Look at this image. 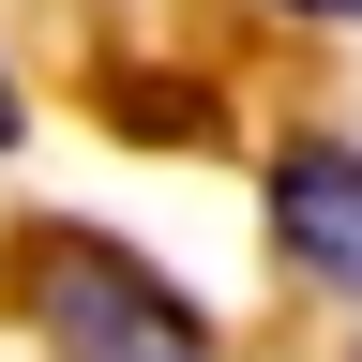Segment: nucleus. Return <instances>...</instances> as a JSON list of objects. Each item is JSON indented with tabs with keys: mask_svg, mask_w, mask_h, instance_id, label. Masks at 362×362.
Masks as SVG:
<instances>
[{
	"mask_svg": "<svg viewBox=\"0 0 362 362\" xmlns=\"http://www.w3.org/2000/svg\"><path fill=\"white\" fill-rule=\"evenodd\" d=\"M272 242H287L317 287H347V302H362V151L302 136V151L272 166Z\"/></svg>",
	"mask_w": 362,
	"mask_h": 362,
	"instance_id": "f03ea898",
	"label": "nucleus"
},
{
	"mask_svg": "<svg viewBox=\"0 0 362 362\" xmlns=\"http://www.w3.org/2000/svg\"><path fill=\"white\" fill-rule=\"evenodd\" d=\"M16 121H30V106H16V76H0V151H16Z\"/></svg>",
	"mask_w": 362,
	"mask_h": 362,
	"instance_id": "7ed1b4c3",
	"label": "nucleus"
},
{
	"mask_svg": "<svg viewBox=\"0 0 362 362\" xmlns=\"http://www.w3.org/2000/svg\"><path fill=\"white\" fill-rule=\"evenodd\" d=\"M287 16H362V0H287Z\"/></svg>",
	"mask_w": 362,
	"mask_h": 362,
	"instance_id": "20e7f679",
	"label": "nucleus"
},
{
	"mask_svg": "<svg viewBox=\"0 0 362 362\" xmlns=\"http://www.w3.org/2000/svg\"><path fill=\"white\" fill-rule=\"evenodd\" d=\"M16 287H30V317H45L61 362H211V317L181 287H151V257L90 242V226H30Z\"/></svg>",
	"mask_w": 362,
	"mask_h": 362,
	"instance_id": "f257e3e1",
	"label": "nucleus"
}]
</instances>
